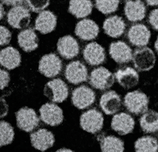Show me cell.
Here are the masks:
<instances>
[{"mask_svg":"<svg viewBox=\"0 0 158 152\" xmlns=\"http://www.w3.org/2000/svg\"><path fill=\"white\" fill-rule=\"evenodd\" d=\"M83 55L84 59L90 66L102 64L106 58L105 49L97 42L87 44L84 49Z\"/></svg>","mask_w":158,"mask_h":152,"instance_id":"9a60e30c","label":"cell"},{"mask_svg":"<svg viewBox=\"0 0 158 152\" xmlns=\"http://www.w3.org/2000/svg\"><path fill=\"white\" fill-rule=\"evenodd\" d=\"M39 40L35 31L31 28L21 31L18 35V43L26 52H31L39 46Z\"/></svg>","mask_w":158,"mask_h":152,"instance_id":"d4e9b609","label":"cell"},{"mask_svg":"<svg viewBox=\"0 0 158 152\" xmlns=\"http://www.w3.org/2000/svg\"><path fill=\"white\" fill-rule=\"evenodd\" d=\"M20 53L14 47L8 46L0 51V64L8 70H14L21 64Z\"/></svg>","mask_w":158,"mask_h":152,"instance_id":"603a6c76","label":"cell"},{"mask_svg":"<svg viewBox=\"0 0 158 152\" xmlns=\"http://www.w3.org/2000/svg\"><path fill=\"white\" fill-rule=\"evenodd\" d=\"M132 60L138 70L148 71L154 67L156 58L152 50L148 47H143L135 50Z\"/></svg>","mask_w":158,"mask_h":152,"instance_id":"8992f818","label":"cell"},{"mask_svg":"<svg viewBox=\"0 0 158 152\" xmlns=\"http://www.w3.org/2000/svg\"><path fill=\"white\" fill-rule=\"evenodd\" d=\"M95 99V93L86 85L76 88L72 93V103L79 109H84L91 106Z\"/></svg>","mask_w":158,"mask_h":152,"instance_id":"30bf717a","label":"cell"},{"mask_svg":"<svg viewBox=\"0 0 158 152\" xmlns=\"http://www.w3.org/2000/svg\"><path fill=\"white\" fill-rule=\"evenodd\" d=\"M57 151H72V150L66 148H62V149H60V150H58Z\"/></svg>","mask_w":158,"mask_h":152,"instance_id":"ab89813d","label":"cell"},{"mask_svg":"<svg viewBox=\"0 0 158 152\" xmlns=\"http://www.w3.org/2000/svg\"><path fill=\"white\" fill-rule=\"evenodd\" d=\"M93 4L91 1L75 0L69 2L68 10L77 18H84L91 14Z\"/></svg>","mask_w":158,"mask_h":152,"instance_id":"484cf974","label":"cell"},{"mask_svg":"<svg viewBox=\"0 0 158 152\" xmlns=\"http://www.w3.org/2000/svg\"><path fill=\"white\" fill-rule=\"evenodd\" d=\"M147 4L148 5V6H157V4H158V2L157 1H156V0H152V1H147Z\"/></svg>","mask_w":158,"mask_h":152,"instance_id":"f35d334b","label":"cell"},{"mask_svg":"<svg viewBox=\"0 0 158 152\" xmlns=\"http://www.w3.org/2000/svg\"><path fill=\"white\" fill-rule=\"evenodd\" d=\"M30 11L26 1L23 5L12 7L7 14L9 25L16 29H23L27 27L30 23Z\"/></svg>","mask_w":158,"mask_h":152,"instance_id":"7a4b0ae2","label":"cell"},{"mask_svg":"<svg viewBox=\"0 0 158 152\" xmlns=\"http://www.w3.org/2000/svg\"><path fill=\"white\" fill-rule=\"evenodd\" d=\"M110 55L118 64H125L132 60V50L127 44L122 41L112 42L110 46Z\"/></svg>","mask_w":158,"mask_h":152,"instance_id":"e0dca14e","label":"cell"},{"mask_svg":"<svg viewBox=\"0 0 158 152\" xmlns=\"http://www.w3.org/2000/svg\"><path fill=\"white\" fill-rule=\"evenodd\" d=\"M148 103L149 100L147 95L138 90L127 93L124 98V105L128 111L136 115L147 111Z\"/></svg>","mask_w":158,"mask_h":152,"instance_id":"6da1fadb","label":"cell"},{"mask_svg":"<svg viewBox=\"0 0 158 152\" xmlns=\"http://www.w3.org/2000/svg\"><path fill=\"white\" fill-rule=\"evenodd\" d=\"M65 77L72 84L77 85L84 82L88 78V70L84 64L80 61H74L66 66Z\"/></svg>","mask_w":158,"mask_h":152,"instance_id":"8fae6325","label":"cell"},{"mask_svg":"<svg viewBox=\"0 0 158 152\" xmlns=\"http://www.w3.org/2000/svg\"><path fill=\"white\" fill-rule=\"evenodd\" d=\"M115 77L118 83L127 90L135 87L139 82L138 73L131 67L118 70L115 73Z\"/></svg>","mask_w":158,"mask_h":152,"instance_id":"7402d4cb","label":"cell"},{"mask_svg":"<svg viewBox=\"0 0 158 152\" xmlns=\"http://www.w3.org/2000/svg\"><path fill=\"white\" fill-rule=\"evenodd\" d=\"M62 68V62L54 53L45 55L40 59L39 70L47 78H53L58 75Z\"/></svg>","mask_w":158,"mask_h":152,"instance_id":"ba28073f","label":"cell"},{"mask_svg":"<svg viewBox=\"0 0 158 152\" xmlns=\"http://www.w3.org/2000/svg\"><path fill=\"white\" fill-rule=\"evenodd\" d=\"M103 122L102 113L95 109L87 110L80 117L81 128L91 134H95L102 130Z\"/></svg>","mask_w":158,"mask_h":152,"instance_id":"277c9868","label":"cell"},{"mask_svg":"<svg viewBox=\"0 0 158 152\" xmlns=\"http://www.w3.org/2000/svg\"><path fill=\"white\" fill-rule=\"evenodd\" d=\"M18 128L26 132L33 131L39 124L40 119L33 109L23 107L16 113Z\"/></svg>","mask_w":158,"mask_h":152,"instance_id":"5b68a950","label":"cell"},{"mask_svg":"<svg viewBox=\"0 0 158 152\" xmlns=\"http://www.w3.org/2000/svg\"><path fill=\"white\" fill-rule=\"evenodd\" d=\"M100 106L106 115H114L121 109V99L114 91H110L102 95L100 99Z\"/></svg>","mask_w":158,"mask_h":152,"instance_id":"d6986e66","label":"cell"},{"mask_svg":"<svg viewBox=\"0 0 158 152\" xmlns=\"http://www.w3.org/2000/svg\"><path fill=\"white\" fill-rule=\"evenodd\" d=\"M9 110L8 104L4 98L0 97V118H3L8 115Z\"/></svg>","mask_w":158,"mask_h":152,"instance_id":"d590c367","label":"cell"},{"mask_svg":"<svg viewBox=\"0 0 158 152\" xmlns=\"http://www.w3.org/2000/svg\"><path fill=\"white\" fill-rule=\"evenodd\" d=\"M89 83L91 86L97 90H106L111 87L114 83V76L102 66L91 72Z\"/></svg>","mask_w":158,"mask_h":152,"instance_id":"52a82bcc","label":"cell"},{"mask_svg":"<svg viewBox=\"0 0 158 152\" xmlns=\"http://www.w3.org/2000/svg\"><path fill=\"white\" fill-rule=\"evenodd\" d=\"M148 21L153 29L157 30L158 29V23H157V9H155L152 10L148 16Z\"/></svg>","mask_w":158,"mask_h":152,"instance_id":"e575fe53","label":"cell"},{"mask_svg":"<svg viewBox=\"0 0 158 152\" xmlns=\"http://www.w3.org/2000/svg\"><path fill=\"white\" fill-rule=\"evenodd\" d=\"M43 94L52 102L61 103L68 98L69 89L62 79L55 78L46 83Z\"/></svg>","mask_w":158,"mask_h":152,"instance_id":"3957f363","label":"cell"},{"mask_svg":"<svg viewBox=\"0 0 158 152\" xmlns=\"http://www.w3.org/2000/svg\"><path fill=\"white\" fill-rule=\"evenodd\" d=\"M99 141L101 149L104 152H123L125 150L123 141L114 136H101Z\"/></svg>","mask_w":158,"mask_h":152,"instance_id":"4316f807","label":"cell"},{"mask_svg":"<svg viewBox=\"0 0 158 152\" xmlns=\"http://www.w3.org/2000/svg\"><path fill=\"white\" fill-rule=\"evenodd\" d=\"M140 127L146 133H154L158 128V114L156 111L149 110L143 113L140 119Z\"/></svg>","mask_w":158,"mask_h":152,"instance_id":"83f0119b","label":"cell"},{"mask_svg":"<svg viewBox=\"0 0 158 152\" xmlns=\"http://www.w3.org/2000/svg\"><path fill=\"white\" fill-rule=\"evenodd\" d=\"M26 4L30 10L34 12H41L48 6L50 4L49 1H42V0H37V1H26Z\"/></svg>","mask_w":158,"mask_h":152,"instance_id":"1f68e13d","label":"cell"},{"mask_svg":"<svg viewBox=\"0 0 158 152\" xmlns=\"http://www.w3.org/2000/svg\"><path fill=\"white\" fill-rule=\"evenodd\" d=\"M75 33L81 40H91L97 37L99 33V27L94 21L86 18L77 23Z\"/></svg>","mask_w":158,"mask_h":152,"instance_id":"ac0fdd59","label":"cell"},{"mask_svg":"<svg viewBox=\"0 0 158 152\" xmlns=\"http://www.w3.org/2000/svg\"><path fill=\"white\" fill-rule=\"evenodd\" d=\"M14 137L13 127L8 122H0V147L12 143Z\"/></svg>","mask_w":158,"mask_h":152,"instance_id":"f546056e","label":"cell"},{"mask_svg":"<svg viewBox=\"0 0 158 152\" xmlns=\"http://www.w3.org/2000/svg\"><path fill=\"white\" fill-rule=\"evenodd\" d=\"M155 48H156V51H157V41H156V43H155Z\"/></svg>","mask_w":158,"mask_h":152,"instance_id":"60d3db41","label":"cell"},{"mask_svg":"<svg viewBox=\"0 0 158 152\" xmlns=\"http://www.w3.org/2000/svg\"><path fill=\"white\" fill-rule=\"evenodd\" d=\"M57 50L62 58L71 59L78 55L80 53V46L77 41L73 37L65 36L58 40Z\"/></svg>","mask_w":158,"mask_h":152,"instance_id":"5bb4252c","label":"cell"},{"mask_svg":"<svg viewBox=\"0 0 158 152\" xmlns=\"http://www.w3.org/2000/svg\"><path fill=\"white\" fill-rule=\"evenodd\" d=\"M134 126V119L125 113L116 114L113 117L111 122L112 128L120 135H126L132 132Z\"/></svg>","mask_w":158,"mask_h":152,"instance_id":"2e32d148","label":"cell"},{"mask_svg":"<svg viewBox=\"0 0 158 152\" xmlns=\"http://www.w3.org/2000/svg\"><path fill=\"white\" fill-rule=\"evenodd\" d=\"M119 4V1H96L94 5L102 13L107 14L117 10Z\"/></svg>","mask_w":158,"mask_h":152,"instance_id":"4dcf8cb0","label":"cell"},{"mask_svg":"<svg viewBox=\"0 0 158 152\" xmlns=\"http://www.w3.org/2000/svg\"><path fill=\"white\" fill-rule=\"evenodd\" d=\"M134 147L137 152H156L158 150L157 141L150 136L142 137L135 141Z\"/></svg>","mask_w":158,"mask_h":152,"instance_id":"f1b7e54d","label":"cell"},{"mask_svg":"<svg viewBox=\"0 0 158 152\" xmlns=\"http://www.w3.org/2000/svg\"><path fill=\"white\" fill-rule=\"evenodd\" d=\"M10 78L7 71L0 69V90H4L9 84Z\"/></svg>","mask_w":158,"mask_h":152,"instance_id":"836d02e7","label":"cell"},{"mask_svg":"<svg viewBox=\"0 0 158 152\" xmlns=\"http://www.w3.org/2000/svg\"><path fill=\"white\" fill-rule=\"evenodd\" d=\"M126 25L123 18L118 15L112 16L107 18L103 25L105 33L112 38L121 36L125 30Z\"/></svg>","mask_w":158,"mask_h":152,"instance_id":"44dd1931","label":"cell"},{"mask_svg":"<svg viewBox=\"0 0 158 152\" xmlns=\"http://www.w3.org/2000/svg\"><path fill=\"white\" fill-rule=\"evenodd\" d=\"M12 38V34L8 28L0 25V46L7 45Z\"/></svg>","mask_w":158,"mask_h":152,"instance_id":"d6a6232c","label":"cell"},{"mask_svg":"<svg viewBox=\"0 0 158 152\" xmlns=\"http://www.w3.org/2000/svg\"><path fill=\"white\" fill-rule=\"evenodd\" d=\"M125 14L131 22L140 21L146 15V6L141 1H127L125 4Z\"/></svg>","mask_w":158,"mask_h":152,"instance_id":"cb8c5ba5","label":"cell"},{"mask_svg":"<svg viewBox=\"0 0 158 152\" xmlns=\"http://www.w3.org/2000/svg\"><path fill=\"white\" fill-rule=\"evenodd\" d=\"M5 12H4V6H3L2 3H0V20H2L4 17Z\"/></svg>","mask_w":158,"mask_h":152,"instance_id":"74e56055","label":"cell"},{"mask_svg":"<svg viewBox=\"0 0 158 152\" xmlns=\"http://www.w3.org/2000/svg\"><path fill=\"white\" fill-rule=\"evenodd\" d=\"M57 25L56 16L49 10L40 12L35 21V30L43 34L51 33Z\"/></svg>","mask_w":158,"mask_h":152,"instance_id":"ffe728a7","label":"cell"},{"mask_svg":"<svg viewBox=\"0 0 158 152\" xmlns=\"http://www.w3.org/2000/svg\"><path fill=\"white\" fill-rule=\"evenodd\" d=\"M30 141L32 146L38 150L45 151L53 147L55 138L53 133L46 129H40L30 134Z\"/></svg>","mask_w":158,"mask_h":152,"instance_id":"4fadbf2b","label":"cell"},{"mask_svg":"<svg viewBox=\"0 0 158 152\" xmlns=\"http://www.w3.org/2000/svg\"><path fill=\"white\" fill-rule=\"evenodd\" d=\"M40 118L46 124L57 126L62 123L64 119L63 111L60 107L53 103H46L40 107Z\"/></svg>","mask_w":158,"mask_h":152,"instance_id":"9c48e42d","label":"cell"},{"mask_svg":"<svg viewBox=\"0 0 158 152\" xmlns=\"http://www.w3.org/2000/svg\"><path fill=\"white\" fill-rule=\"evenodd\" d=\"M25 1H2V4H4L7 6H17L19 5H23L24 4Z\"/></svg>","mask_w":158,"mask_h":152,"instance_id":"8d00e7d4","label":"cell"},{"mask_svg":"<svg viewBox=\"0 0 158 152\" xmlns=\"http://www.w3.org/2000/svg\"><path fill=\"white\" fill-rule=\"evenodd\" d=\"M128 39L133 45L144 46L148 44L151 38V31L143 24H136L129 28L127 33Z\"/></svg>","mask_w":158,"mask_h":152,"instance_id":"7c38bea8","label":"cell"}]
</instances>
